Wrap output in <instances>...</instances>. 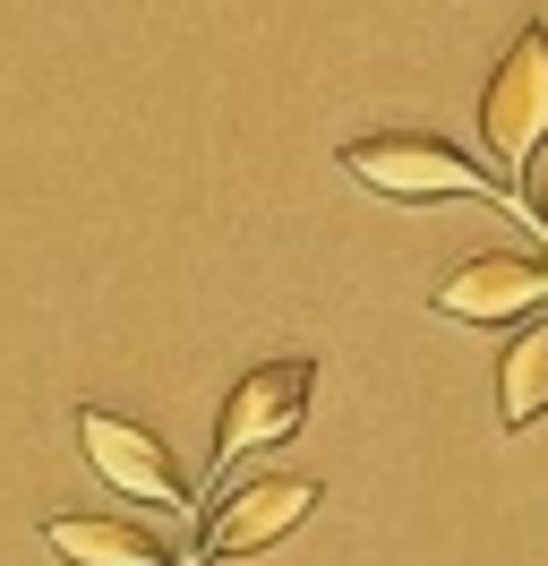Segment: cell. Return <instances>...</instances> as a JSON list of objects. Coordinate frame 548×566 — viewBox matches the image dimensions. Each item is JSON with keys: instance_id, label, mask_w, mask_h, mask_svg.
I'll return each instance as SVG.
<instances>
[{"instance_id": "1", "label": "cell", "mask_w": 548, "mask_h": 566, "mask_svg": "<svg viewBox=\"0 0 548 566\" xmlns=\"http://www.w3.org/2000/svg\"><path fill=\"white\" fill-rule=\"evenodd\" d=\"M335 164L360 180V189L394 198V207H445V198L514 207L506 180H488V164H479V155H463L454 138H438V129H360V138L335 146ZM514 214H523V207H514Z\"/></svg>"}, {"instance_id": "2", "label": "cell", "mask_w": 548, "mask_h": 566, "mask_svg": "<svg viewBox=\"0 0 548 566\" xmlns=\"http://www.w3.org/2000/svg\"><path fill=\"white\" fill-rule=\"evenodd\" d=\"M308 395H317V360L308 353H274L249 360L214 412V438H205V490H223V472L249 455H274L283 438L308 429Z\"/></svg>"}, {"instance_id": "3", "label": "cell", "mask_w": 548, "mask_h": 566, "mask_svg": "<svg viewBox=\"0 0 548 566\" xmlns=\"http://www.w3.org/2000/svg\"><path fill=\"white\" fill-rule=\"evenodd\" d=\"M479 146L506 164V189L523 207L531 180H540V146H548V27H523L497 52V70L479 86Z\"/></svg>"}, {"instance_id": "4", "label": "cell", "mask_w": 548, "mask_h": 566, "mask_svg": "<svg viewBox=\"0 0 548 566\" xmlns=\"http://www.w3.org/2000/svg\"><path fill=\"white\" fill-rule=\"evenodd\" d=\"M317 472H249L232 490H214L205 506V524L189 532V558L180 566H232V558H257L274 541H292V532L317 515Z\"/></svg>"}, {"instance_id": "5", "label": "cell", "mask_w": 548, "mask_h": 566, "mask_svg": "<svg viewBox=\"0 0 548 566\" xmlns=\"http://www.w3.org/2000/svg\"><path fill=\"white\" fill-rule=\"evenodd\" d=\"M68 429H77L86 472H95L112 497H137V506H155V515H189V506H198V490H189L180 455H171L155 429H137L129 412H112V403H77V412H68Z\"/></svg>"}, {"instance_id": "6", "label": "cell", "mask_w": 548, "mask_h": 566, "mask_svg": "<svg viewBox=\"0 0 548 566\" xmlns=\"http://www.w3.org/2000/svg\"><path fill=\"white\" fill-rule=\"evenodd\" d=\"M429 310L454 326H506V318H540L548 310V258H523V249H479L463 266H445Z\"/></svg>"}, {"instance_id": "7", "label": "cell", "mask_w": 548, "mask_h": 566, "mask_svg": "<svg viewBox=\"0 0 548 566\" xmlns=\"http://www.w3.org/2000/svg\"><path fill=\"white\" fill-rule=\"evenodd\" d=\"M43 549L61 566H180L189 549L137 515H43Z\"/></svg>"}, {"instance_id": "8", "label": "cell", "mask_w": 548, "mask_h": 566, "mask_svg": "<svg viewBox=\"0 0 548 566\" xmlns=\"http://www.w3.org/2000/svg\"><path fill=\"white\" fill-rule=\"evenodd\" d=\"M540 412H548V310L514 335L506 353H497V429L523 438Z\"/></svg>"}, {"instance_id": "9", "label": "cell", "mask_w": 548, "mask_h": 566, "mask_svg": "<svg viewBox=\"0 0 548 566\" xmlns=\"http://www.w3.org/2000/svg\"><path fill=\"white\" fill-rule=\"evenodd\" d=\"M523 223H531V232H540V241H548V172L531 180V198H523Z\"/></svg>"}]
</instances>
